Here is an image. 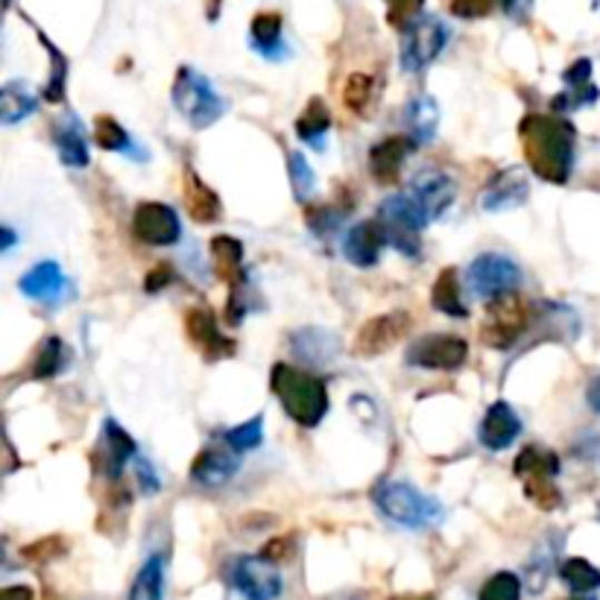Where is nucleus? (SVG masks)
Instances as JSON below:
<instances>
[{
  "label": "nucleus",
  "mask_w": 600,
  "mask_h": 600,
  "mask_svg": "<svg viewBox=\"0 0 600 600\" xmlns=\"http://www.w3.org/2000/svg\"><path fill=\"white\" fill-rule=\"evenodd\" d=\"M519 135H522V150L530 170L542 183H569L577 147V132L569 120L557 118V115H528Z\"/></svg>",
  "instance_id": "1"
},
{
  "label": "nucleus",
  "mask_w": 600,
  "mask_h": 600,
  "mask_svg": "<svg viewBox=\"0 0 600 600\" xmlns=\"http://www.w3.org/2000/svg\"><path fill=\"white\" fill-rule=\"evenodd\" d=\"M269 387H273L278 404L285 407V413L296 425L316 427L325 419L328 407H332L323 378H316L311 372L296 370V366H273V372H269Z\"/></svg>",
  "instance_id": "2"
},
{
  "label": "nucleus",
  "mask_w": 600,
  "mask_h": 600,
  "mask_svg": "<svg viewBox=\"0 0 600 600\" xmlns=\"http://www.w3.org/2000/svg\"><path fill=\"white\" fill-rule=\"evenodd\" d=\"M372 501L381 510V515H387L390 522L411 530L431 528V524L443 522L445 515L443 504L436 498L419 492L413 483L404 481H381L372 490Z\"/></svg>",
  "instance_id": "3"
},
{
  "label": "nucleus",
  "mask_w": 600,
  "mask_h": 600,
  "mask_svg": "<svg viewBox=\"0 0 600 600\" xmlns=\"http://www.w3.org/2000/svg\"><path fill=\"white\" fill-rule=\"evenodd\" d=\"M174 106L194 129H208L223 118L226 104L212 86V79L203 77L197 68L183 65L174 79Z\"/></svg>",
  "instance_id": "4"
},
{
  "label": "nucleus",
  "mask_w": 600,
  "mask_h": 600,
  "mask_svg": "<svg viewBox=\"0 0 600 600\" xmlns=\"http://www.w3.org/2000/svg\"><path fill=\"white\" fill-rule=\"evenodd\" d=\"M378 220L381 226L387 229L390 244H393L399 253L416 258L419 246H422V232H425V226L431 223V217H427L425 208L413 199L411 190L384 199L378 208Z\"/></svg>",
  "instance_id": "5"
},
{
  "label": "nucleus",
  "mask_w": 600,
  "mask_h": 600,
  "mask_svg": "<svg viewBox=\"0 0 600 600\" xmlns=\"http://www.w3.org/2000/svg\"><path fill=\"white\" fill-rule=\"evenodd\" d=\"M513 472L522 478L524 492H528V498L539 510L551 513V510H557V506L562 504L560 490H557V483H553V478L560 472L557 454H551V451L545 449H524L522 454L515 458Z\"/></svg>",
  "instance_id": "6"
},
{
  "label": "nucleus",
  "mask_w": 600,
  "mask_h": 600,
  "mask_svg": "<svg viewBox=\"0 0 600 600\" xmlns=\"http://www.w3.org/2000/svg\"><path fill=\"white\" fill-rule=\"evenodd\" d=\"M449 45V27L434 16H419L402 30V65L404 71L419 73L434 62Z\"/></svg>",
  "instance_id": "7"
},
{
  "label": "nucleus",
  "mask_w": 600,
  "mask_h": 600,
  "mask_svg": "<svg viewBox=\"0 0 600 600\" xmlns=\"http://www.w3.org/2000/svg\"><path fill=\"white\" fill-rule=\"evenodd\" d=\"M519 282H522L519 264L501 253H483L469 264L466 285L481 299H498L504 293H513Z\"/></svg>",
  "instance_id": "8"
},
{
  "label": "nucleus",
  "mask_w": 600,
  "mask_h": 600,
  "mask_svg": "<svg viewBox=\"0 0 600 600\" xmlns=\"http://www.w3.org/2000/svg\"><path fill=\"white\" fill-rule=\"evenodd\" d=\"M528 328V308L515 293H504L490 302L481 325V340L490 348H510Z\"/></svg>",
  "instance_id": "9"
},
{
  "label": "nucleus",
  "mask_w": 600,
  "mask_h": 600,
  "mask_svg": "<svg viewBox=\"0 0 600 600\" xmlns=\"http://www.w3.org/2000/svg\"><path fill=\"white\" fill-rule=\"evenodd\" d=\"M232 586L246 600H276L285 589L282 571L267 557H240L232 569Z\"/></svg>",
  "instance_id": "10"
},
{
  "label": "nucleus",
  "mask_w": 600,
  "mask_h": 600,
  "mask_svg": "<svg viewBox=\"0 0 600 600\" xmlns=\"http://www.w3.org/2000/svg\"><path fill=\"white\" fill-rule=\"evenodd\" d=\"M466 340L454 334H427L407 348V364L416 370H460L466 364Z\"/></svg>",
  "instance_id": "11"
},
{
  "label": "nucleus",
  "mask_w": 600,
  "mask_h": 600,
  "mask_svg": "<svg viewBox=\"0 0 600 600\" xmlns=\"http://www.w3.org/2000/svg\"><path fill=\"white\" fill-rule=\"evenodd\" d=\"M135 458H138V449H135L132 436H129L115 419H106L100 440H97L95 451H91V466H95V472L104 474L106 481H120L124 466Z\"/></svg>",
  "instance_id": "12"
},
{
  "label": "nucleus",
  "mask_w": 600,
  "mask_h": 600,
  "mask_svg": "<svg viewBox=\"0 0 600 600\" xmlns=\"http://www.w3.org/2000/svg\"><path fill=\"white\" fill-rule=\"evenodd\" d=\"M132 232L147 246H174L183 237V223L165 203H141L132 214Z\"/></svg>",
  "instance_id": "13"
},
{
  "label": "nucleus",
  "mask_w": 600,
  "mask_h": 600,
  "mask_svg": "<svg viewBox=\"0 0 600 600\" xmlns=\"http://www.w3.org/2000/svg\"><path fill=\"white\" fill-rule=\"evenodd\" d=\"M407 332H411V314H404V311L372 316L370 323H364V328L357 332L355 355L361 357L384 355V352H390L399 340L407 337Z\"/></svg>",
  "instance_id": "14"
},
{
  "label": "nucleus",
  "mask_w": 600,
  "mask_h": 600,
  "mask_svg": "<svg viewBox=\"0 0 600 600\" xmlns=\"http://www.w3.org/2000/svg\"><path fill=\"white\" fill-rule=\"evenodd\" d=\"M185 332L206 361H223L235 355V340L220 332V325L208 308H190L185 314Z\"/></svg>",
  "instance_id": "15"
},
{
  "label": "nucleus",
  "mask_w": 600,
  "mask_h": 600,
  "mask_svg": "<svg viewBox=\"0 0 600 600\" xmlns=\"http://www.w3.org/2000/svg\"><path fill=\"white\" fill-rule=\"evenodd\" d=\"M240 451L226 445H208L197 454L194 466H190V478L199 486H208V490H217V486H226L240 469V460H237Z\"/></svg>",
  "instance_id": "16"
},
{
  "label": "nucleus",
  "mask_w": 600,
  "mask_h": 600,
  "mask_svg": "<svg viewBox=\"0 0 600 600\" xmlns=\"http://www.w3.org/2000/svg\"><path fill=\"white\" fill-rule=\"evenodd\" d=\"M530 197V183L528 176L519 167H506L492 179L481 194V208L483 212H513V208L524 206Z\"/></svg>",
  "instance_id": "17"
},
{
  "label": "nucleus",
  "mask_w": 600,
  "mask_h": 600,
  "mask_svg": "<svg viewBox=\"0 0 600 600\" xmlns=\"http://www.w3.org/2000/svg\"><path fill=\"white\" fill-rule=\"evenodd\" d=\"M387 244V229H384L378 217H375V220H361L357 226H352L343 249H346L348 262L357 264V267H375L381 258V249Z\"/></svg>",
  "instance_id": "18"
},
{
  "label": "nucleus",
  "mask_w": 600,
  "mask_h": 600,
  "mask_svg": "<svg viewBox=\"0 0 600 600\" xmlns=\"http://www.w3.org/2000/svg\"><path fill=\"white\" fill-rule=\"evenodd\" d=\"M416 144L407 135H390L370 150V170L378 185H395L402 176V167Z\"/></svg>",
  "instance_id": "19"
},
{
  "label": "nucleus",
  "mask_w": 600,
  "mask_h": 600,
  "mask_svg": "<svg viewBox=\"0 0 600 600\" xmlns=\"http://www.w3.org/2000/svg\"><path fill=\"white\" fill-rule=\"evenodd\" d=\"M407 190H411L419 206L425 208V214L431 217V220L443 217V214L451 208V203H454V197H458L454 183H451L445 174H436V170H425V174H419Z\"/></svg>",
  "instance_id": "20"
},
{
  "label": "nucleus",
  "mask_w": 600,
  "mask_h": 600,
  "mask_svg": "<svg viewBox=\"0 0 600 600\" xmlns=\"http://www.w3.org/2000/svg\"><path fill=\"white\" fill-rule=\"evenodd\" d=\"M481 443L490 451H504L522 434V419L506 402H495L481 422Z\"/></svg>",
  "instance_id": "21"
},
{
  "label": "nucleus",
  "mask_w": 600,
  "mask_h": 600,
  "mask_svg": "<svg viewBox=\"0 0 600 600\" xmlns=\"http://www.w3.org/2000/svg\"><path fill=\"white\" fill-rule=\"evenodd\" d=\"M291 346L293 355L311 366L332 364L334 357L340 355L337 334L325 332V328H299V332L291 337Z\"/></svg>",
  "instance_id": "22"
},
{
  "label": "nucleus",
  "mask_w": 600,
  "mask_h": 600,
  "mask_svg": "<svg viewBox=\"0 0 600 600\" xmlns=\"http://www.w3.org/2000/svg\"><path fill=\"white\" fill-rule=\"evenodd\" d=\"M404 127H407V138L416 147L434 141L436 129H440V106L431 95H416L411 104L404 106Z\"/></svg>",
  "instance_id": "23"
},
{
  "label": "nucleus",
  "mask_w": 600,
  "mask_h": 600,
  "mask_svg": "<svg viewBox=\"0 0 600 600\" xmlns=\"http://www.w3.org/2000/svg\"><path fill=\"white\" fill-rule=\"evenodd\" d=\"M21 293L36 302H56L65 293V273L56 262H41L32 269H27L21 282Z\"/></svg>",
  "instance_id": "24"
},
{
  "label": "nucleus",
  "mask_w": 600,
  "mask_h": 600,
  "mask_svg": "<svg viewBox=\"0 0 600 600\" xmlns=\"http://www.w3.org/2000/svg\"><path fill=\"white\" fill-rule=\"evenodd\" d=\"M53 144L59 150V158H62L68 167H86L88 165V141H86V129L79 124L77 115H65L62 120H56L53 127Z\"/></svg>",
  "instance_id": "25"
},
{
  "label": "nucleus",
  "mask_w": 600,
  "mask_h": 600,
  "mask_svg": "<svg viewBox=\"0 0 600 600\" xmlns=\"http://www.w3.org/2000/svg\"><path fill=\"white\" fill-rule=\"evenodd\" d=\"M185 206H188L190 220L203 223V226H212L223 217L220 197L194 170H185Z\"/></svg>",
  "instance_id": "26"
},
{
  "label": "nucleus",
  "mask_w": 600,
  "mask_h": 600,
  "mask_svg": "<svg viewBox=\"0 0 600 600\" xmlns=\"http://www.w3.org/2000/svg\"><path fill=\"white\" fill-rule=\"evenodd\" d=\"M592 77V62L589 59H580L565 71V95H560L553 100V111H565V109H577V106L594 104L598 100V88L589 82Z\"/></svg>",
  "instance_id": "27"
},
{
  "label": "nucleus",
  "mask_w": 600,
  "mask_h": 600,
  "mask_svg": "<svg viewBox=\"0 0 600 600\" xmlns=\"http://www.w3.org/2000/svg\"><path fill=\"white\" fill-rule=\"evenodd\" d=\"M212 264L214 273L223 278V282H229L232 287L237 282H244V244L235 240L229 235H217L212 237Z\"/></svg>",
  "instance_id": "28"
},
{
  "label": "nucleus",
  "mask_w": 600,
  "mask_h": 600,
  "mask_svg": "<svg viewBox=\"0 0 600 600\" xmlns=\"http://www.w3.org/2000/svg\"><path fill=\"white\" fill-rule=\"evenodd\" d=\"M36 106H39V100H36V95H32L27 82L12 79V82L0 88V124H3V127H12L18 120L30 118Z\"/></svg>",
  "instance_id": "29"
},
{
  "label": "nucleus",
  "mask_w": 600,
  "mask_h": 600,
  "mask_svg": "<svg viewBox=\"0 0 600 600\" xmlns=\"http://www.w3.org/2000/svg\"><path fill=\"white\" fill-rule=\"evenodd\" d=\"M431 305L445 316H458V319L469 316L466 302H463V291H460L458 269L449 267L436 276L434 291H431Z\"/></svg>",
  "instance_id": "30"
},
{
  "label": "nucleus",
  "mask_w": 600,
  "mask_h": 600,
  "mask_svg": "<svg viewBox=\"0 0 600 600\" xmlns=\"http://www.w3.org/2000/svg\"><path fill=\"white\" fill-rule=\"evenodd\" d=\"M328 129H332V111L323 104V97H311L305 111H302V118L296 120V132H299L302 141L316 147V150H323Z\"/></svg>",
  "instance_id": "31"
},
{
  "label": "nucleus",
  "mask_w": 600,
  "mask_h": 600,
  "mask_svg": "<svg viewBox=\"0 0 600 600\" xmlns=\"http://www.w3.org/2000/svg\"><path fill=\"white\" fill-rule=\"evenodd\" d=\"M165 598V553H153L135 574L129 600H161Z\"/></svg>",
  "instance_id": "32"
},
{
  "label": "nucleus",
  "mask_w": 600,
  "mask_h": 600,
  "mask_svg": "<svg viewBox=\"0 0 600 600\" xmlns=\"http://www.w3.org/2000/svg\"><path fill=\"white\" fill-rule=\"evenodd\" d=\"M560 577L574 594H592L600 589V569L583 557H569L562 562Z\"/></svg>",
  "instance_id": "33"
},
{
  "label": "nucleus",
  "mask_w": 600,
  "mask_h": 600,
  "mask_svg": "<svg viewBox=\"0 0 600 600\" xmlns=\"http://www.w3.org/2000/svg\"><path fill=\"white\" fill-rule=\"evenodd\" d=\"M65 364H68V352H65L62 340H41L39 352L32 357V378H53L56 372H62Z\"/></svg>",
  "instance_id": "34"
},
{
  "label": "nucleus",
  "mask_w": 600,
  "mask_h": 600,
  "mask_svg": "<svg viewBox=\"0 0 600 600\" xmlns=\"http://www.w3.org/2000/svg\"><path fill=\"white\" fill-rule=\"evenodd\" d=\"M282 16L278 12H262V16L253 18V48L262 50L267 56H276L278 45H282Z\"/></svg>",
  "instance_id": "35"
},
{
  "label": "nucleus",
  "mask_w": 600,
  "mask_h": 600,
  "mask_svg": "<svg viewBox=\"0 0 600 600\" xmlns=\"http://www.w3.org/2000/svg\"><path fill=\"white\" fill-rule=\"evenodd\" d=\"M95 144L100 150L106 153H135L132 138L124 127H120L118 120L104 115V118H97L95 124Z\"/></svg>",
  "instance_id": "36"
},
{
  "label": "nucleus",
  "mask_w": 600,
  "mask_h": 600,
  "mask_svg": "<svg viewBox=\"0 0 600 600\" xmlns=\"http://www.w3.org/2000/svg\"><path fill=\"white\" fill-rule=\"evenodd\" d=\"M287 174H291L293 197L299 199V203H308L316 190V176L314 167L308 165V158L302 156V153H291L287 156Z\"/></svg>",
  "instance_id": "37"
},
{
  "label": "nucleus",
  "mask_w": 600,
  "mask_h": 600,
  "mask_svg": "<svg viewBox=\"0 0 600 600\" xmlns=\"http://www.w3.org/2000/svg\"><path fill=\"white\" fill-rule=\"evenodd\" d=\"M478 600H522V580L513 571H498L481 586Z\"/></svg>",
  "instance_id": "38"
},
{
  "label": "nucleus",
  "mask_w": 600,
  "mask_h": 600,
  "mask_svg": "<svg viewBox=\"0 0 600 600\" xmlns=\"http://www.w3.org/2000/svg\"><path fill=\"white\" fill-rule=\"evenodd\" d=\"M262 436H264V416H253L249 422H244V425L226 431V443H229L235 451H253L262 445Z\"/></svg>",
  "instance_id": "39"
},
{
  "label": "nucleus",
  "mask_w": 600,
  "mask_h": 600,
  "mask_svg": "<svg viewBox=\"0 0 600 600\" xmlns=\"http://www.w3.org/2000/svg\"><path fill=\"white\" fill-rule=\"evenodd\" d=\"M372 100V79L366 73H352L343 86V104L352 111H364Z\"/></svg>",
  "instance_id": "40"
},
{
  "label": "nucleus",
  "mask_w": 600,
  "mask_h": 600,
  "mask_svg": "<svg viewBox=\"0 0 600 600\" xmlns=\"http://www.w3.org/2000/svg\"><path fill=\"white\" fill-rule=\"evenodd\" d=\"M41 45H45V50H48L50 56H53V79L48 82V88H45V97H48L50 104H59L65 95V77H68V62H65V56L59 53V50L50 45V39H45L41 36Z\"/></svg>",
  "instance_id": "41"
},
{
  "label": "nucleus",
  "mask_w": 600,
  "mask_h": 600,
  "mask_svg": "<svg viewBox=\"0 0 600 600\" xmlns=\"http://www.w3.org/2000/svg\"><path fill=\"white\" fill-rule=\"evenodd\" d=\"M422 3H425V0H387L390 24L404 30L411 21H416V18L422 16Z\"/></svg>",
  "instance_id": "42"
},
{
  "label": "nucleus",
  "mask_w": 600,
  "mask_h": 600,
  "mask_svg": "<svg viewBox=\"0 0 600 600\" xmlns=\"http://www.w3.org/2000/svg\"><path fill=\"white\" fill-rule=\"evenodd\" d=\"M308 223L316 235H332L343 223V212H334L332 206H316L308 212Z\"/></svg>",
  "instance_id": "43"
},
{
  "label": "nucleus",
  "mask_w": 600,
  "mask_h": 600,
  "mask_svg": "<svg viewBox=\"0 0 600 600\" xmlns=\"http://www.w3.org/2000/svg\"><path fill=\"white\" fill-rule=\"evenodd\" d=\"M62 553H65V539L50 537V539H39V542H32V545L24 551V557L27 560L45 562V560H53V557H62Z\"/></svg>",
  "instance_id": "44"
},
{
  "label": "nucleus",
  "mask_w": 600,
  "mask_h": 600,
  "mask_svg": "<svg viewBox=\"0 0 600 600\" xmlns=\"http://www.w3.org/2000/svg\"><path fill=\"white\" fill-rule=\"evenodd\" d=\"M495 0H454L451 3V12L458 18H483L490 16Z\"/></svg>",
  "instance_id": "45"
},
{
  "label": "nucleus",
  "mask_w": 600,
  "mask_h": 600,
  "mask_svg": "<svg viewBox=\"0 0 600 600\" xmlns=\"http://www.w3.org/2000/svg\"><path fill=\"white\" fill-rule=\"evenodd\" d=\"M135 474H138V483H141L144 495H156V492H158V478H156V472H153L150 460L135 458Z\"/></svg>",
  "instance_id": "46"
},
{
  "label": "nucleus",
  "mask_w": 600,
  "mask_h": 600,
  "mask_svg": "<svg viewBox=\"0 0 600 600\" xmlns=\"http://www.w3.org/2000/svg\"><path fill=\"white\" fill-rule=\"evenodd\" d=\"M293 551V539L291 537H285V539H273V542H269L267 548H264V557H267V560H273V562H278V560H287V553Z\"/></svg>",
  "instance_id": "47"
},
{
  "label": "nucleus",
  "mask_w": 600,
  "mask_h": 600,
  "mask_svg": "<svg viewBox=\"0 0 600 600\" xmlns=\"http://www.w3.org/2000/svg\"><path fill=\"white\" fill-rule=\"evenodd\" d=\"M170 282H174V269H170V267H156L150 273V276H147V291L156 293L158 287L170 285Z\"/></svg>",
  "instance_id": "48"
},
{
  "label": "nucleus",
  "mask_w": 600,
  "mask_h": 600,
  "mask_svg": "<svg viewBox=\"0 0 600 600\" xmlns=\"http://www.w3.org/2000/svg\"><path fill=\"white\" fill-rule=\"evenodd\" d=\"M0 600H32V589L30 586H7L0 592Z\"/></svg>",
  "instance_id": "49"
},
{
  "label": "nucleus",
  "mask_w": 600,
  "mask_h": 600,
  "mask_svg": "<svg viewBox=\"0 0 600 600\" xmlns=\"http://www.w3.org/2000/svg\"><path fill=\"white\" fill-rule=\"evenodd\" d=\"M586 399H589V407H592L594 413H600V375L589 384V393H586Z\"/></svg>",
  "instance_id": "50"
},
{
  "label": "nucleus",
  "mask_w": 600,
  "mask_h": 600,
  "mask_svg": "<svg viewBox=\"0 0 600 600\" xmlns=\"http://www.w3.org/2000/svg\"><path fill=\"white\" fill-rule=\"evenodd\" d=\"M3 253H9L12 249V244H16V232H12V226H3Z\"/></svg>",
  "instance_id": "51"
},
{
  "label": "nucleus",
  "mask_w": 600,
  "mask_h": 600,
  "mask_svg": "<svg viewBox=\"0 0 600 600\" xmlns=\"http://www.w3.org/2000/svg\"><path fill=\"white\" fill-rule=\"evenodd\" d=\"M495 3H498V7H501V9H513L515 0H495Z\"/></svg>",
  "instance_id": "52"
},
{
  "label": "nucleus",
  "mask_w": 600,
  "mask_h": 600,
  "mask_svg": "<svg viewBox=\"0 0 600 600\" xmlns=\"http://www.w3.org/2000/svg\"><path fill=\"white\" fill-rule=\"evenodd\" d=\"M390 600H431V598H390Z\"/></svg>",
  "instance_id": "53"
},
{
  "label": "nucleus",
  "mask_w": 600,
  "mask_h": 600,
  "mask_svg": "<svg viewBox=\"0 0 600 600\" xmlns=\"http://www.w3.org/2000/svg\"><path fill=\"white\" fill-rule=\"evenodd\" d=\"M571 600H594V598H586V594H577V598H571Z\"/></svg>",
  "instance_id": "54"
},
{
  "label": "nucleus",
  "mask_w": 600,
  "mask_h": 600,
  "mask_svg": "<svg viewBox=\"0 0 600 600\" xmlns=\"http://www.w3.org/2000/svg\"><path fill=\"white\" fill-rule=\"evenodd\" d=\"M9 3H12V0H7V7H9Z\"/></svg>",
  "instance_id": "55"
}]
</instances>
